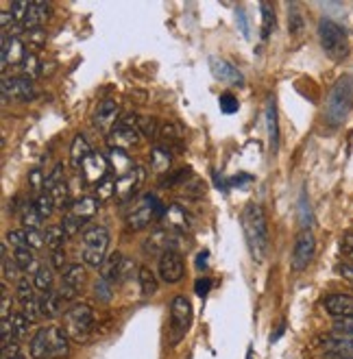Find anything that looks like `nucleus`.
Wrapping results in <instances>:
<instances>
[{
	"label": "nucleus",
	"mask_w": 353,
	"mask_h": 359,
	"mask_svg": "<svg viewBox=\"0 0 353 359\" xmlns=\"http://www.w3.org/2000/svg\"><path fill=\"white\" fill-rule=\"evenodd\" d=\"M33 202H35V207H38V211H40V215H42L44 220L51 218V215L55 213V205H53V198L49 196V191H44V194H40Z\"/></svg>",
	"instance_id": "nucleus-44"
},
{
	"label": "nucleus",
	"mask_w": 353,
	"mask_h": 359,
	"mask_svg": "<svg viewBox=\"0 0 353 359\" xmlns=\"http://www.w3.org/2000/svg\"><path fill=\"white\" fill-rule=\"evenodd\" d=\"M192 322V303L183 294H176L170 303V344L176 346L183 338Z\"/></svg>",
	"instance_id": "nucleus-8"
},
{
	"label": "nucleus",
	"mask_w": 353,
	"mask_h": 359,
	"mask_svg": "<svg viewBox=\"0 0 353 359\" xmlns=\"http://www.w3.org/2000/svg\"><path fill=\"white\" fill-rule=\"evenodd\" d=\"M18 70H20V77H25V79H35V77H40L42 75V66H40V59H38V55L35 53H27V57L22 59V64L18 66Z\"/></svg>",
	"instance_id": "nucleus-34"
},
{
	"label": "nucleus",
	"mask_w": 353,
	"mask_h": 359,
	"mask_svg": "<svg viewBox=\"0 0 353 359\" xmlns=\"http://www.w3.org/2000/svg\"><path fill=\"white\" fill-rule=\"evenodd\" d=\"M29 353L33 359H62L70 353V338L64 327L49 325L40 327L29 342Z\"/></svg>",
	"instance_id": "nucleus-2"
},
{
	"label": "nucleus",
	"mask_w": 353,
	"mask_h": 359,
	"mask_svg": "<svg viewBox=\"0 0 353 359\" xmlns=\"http://www.w3.org/2000/svg\"><path fill=\"white\" fill-rule=\"evenodd\" d=\"M170 163H172V155H170L168 148L155 146V148L151 150V170L153 172H157V174L166 172L168 168H170Z\"/></svg>",
	"instance_id": "nucleus-30"
},
{
	"label": "nucleus",
	"mask_w": 353,
	"mask_h": 359,
	"mask_svg": "<svg viewBox=\"0 0 353 359\" xmlns=\"http://www.w3.org/2000/svg\"><path fill=\"white\" fill-rule=\"evenodd\" d=\"M83 244H81V257L90 268H103L109 248V231L103 224H92L83 231Z\"/></svg>",
	"instance_id": "nucleus-6"
},
{
	"label": "nucleus",
	"mask_w": 353,
	"mask_h": 359,
	"mask_svg": "<svg viewBox=\"0 0 353 359\" xmlns=\"http://www.w3.org/2000/svg\"><path fill=\"white\" fill-rule=\"evenodd\" d=\"M266 127H268L270 150L277 152V146H279V124H277V107H275V101H268V105H266Z\"/></svg>",
	"instance_id": "nucleus-27"
},
{
	"label": "nucleus",
	"mask_w": 353,
	"mask_h": 359,
	"mask_svg": "<svg viewBox=\"0 0 353 359\" xmlns=\"http://www.w3.org/2000/svg\"><path fill=\"white\" fill-rule=\"evenodd\" d=\"M35 96V88H33V81L31 79H25V77H7L3 75V98L5 103L9 98L14 101H31Z\"/></svg>",
	"instance_id": "nucleus-15"
},
{
	"label": "nucleus",
	"mask_w": 353,
	"mask_h": 359,
	"mask_svg": "<svg viewBox=\"0 0 353 359\" xmlns=\"http://www.w3.org/2000/svg\"><path fill=\"white\" fill-rule=\"evenodd\" d=\"M18 272H20V268H18L16 259L9 257L7 246L3 244V281H5V283H7V281H20V279H18Z\"/></svg>",
	"instance_id": "nucleus-39"
},
{
	"label": "nucleus",
	"mask_w": 353,
	"mask_h": 359,
	"mask_svg": "<svg viewBox=\"0 0 353 359\" xmlns=\"http://www.w3.org/2000/svg\"><path fill=\"white\" fill-rule=\"evenodd\" d=\"M112 196H116V181H112V178H105L101 185H96V198L99 200H107Z\"/></svg>",
	"instance_id": "nucleus-49"
},
{
	"label": "nucleus",
	"mask_w": 353,
	"mask_h": 359,
	"mask_svg": "<svg viewBox=\"0 0 353 359\" xmlns=\"http://www.w3.org/2000/svg\"><path fill=\"white\" fill-rule=\"evenodd\" d=\"M133 270H135L133 261H131V259H122V263H120V272H118V283L127 281L129 277H131V272H133Z\"/></svg>",
	"instance_id": "nucleus-56"
},
{
	"label": "nucleus",
	"mask_w": 353,
	"mask_h": 359,
	"mask_svg": "<svg viewBox=\"0 0 353 359\" xmlns=\"http://www.w3.org/2000/svg\"><path fill=\"white\" fill-rule=\"evenodd\" d=\"M319 42L323 53L332 59V62H343L349 55V35L340 27L338 22L323 18L319 22Z\"/></svg>",
	"instance_id": "nucleus-5"
},
{
	"label": "nucleus",
	"mask_w": 353,
	"mask_h": 359,
	"mask_svg": "<svg viewBox=\"0 0 353 359\" xmlns=\"http://www.w3.org/2000/svg\"><path fill=\"white\" fill-rule=\"evenodd\" d=\"M142 139V133L138 129V116H127L120 122L114 127V131L107 135V142L112 148H129L135 146V144Z\"/></svg>",
	"instance_id": "nucleus-10"
},
{
	"label": "nucleus",
	"mask_w": 353,
	"mask_h": 359,
	"mask_svg": "<svg viewBox=\"0 0 353 359\" xmlns=\"http://www.w3.org/2000/svg\"><path fill=\"white\" fill-rule=\"evenodd\" d=\"M3 359H25V355L20 353L18 344H9V346H3Z\"/></svg>",
	"instance_id": "nucleus-58"
},
{
	"label": "nucleus",
	"mask_w": 353,
	"mask_h": 359,
	"mask_svg": "<svg viewBox=\"0 0 353 359\" xmlns=\"http://www.w3.org/2000/svg\"><path fill=\"white\" fill-rule=\"evenodd\" d=\"M144 178H146V170H144V168H140V165H135L131 172L118 176L116 178V198L118 200L133 198L138 194V189L142 187Z\"/></svg>",
	"instance_id": "nucleus-14"
},
{
	"label": "nucleus",
	"mask_w": 353,
	"mask_h": 359,
	"mask_svg": "<svg viewBox=\"0 0 353 359\" xmlns=\"http://www.w3.org/2000/svg\"><path fill=\"white\" fill-rule=\"evenodd\" d=\"M238 20H240L242 33H244V35H249V27H246V18H244V11H242V9L238 11Z\"/></svg>",
	"instance_id": "nucleus-63"
},
{
	"label": "nucleus",
	"mask_w": 353,
	"mask_h": 359,
	"mask_svg": "<svg viewBox=\"0 0 353 359\" xmlns=\"http://www.w3.org/2000/svg\"><path fill=\"white\" fill-rule=\"evenodd\" d=\"M181 242V235L174 233L170 229H164V226H159V229L151 231L148 237L144 239V255L148 257H161L166 255L168 250H176V246H179Z\"/></svg>",
	"instance_id": "nucleus-9"
},
{
	"label": "nucleus",
	"mask_w": 353,
	"mask_h": 359,
	"mask_svg": "<svg viewBox=\"0 0 353 359\" xmlns=\"http://www.w3.org/2000/svg\"><path fill=\"white\" fill-rule=\"evenodd\" d=\"M166 220H168V229L174 231V233H185V231H190V215H187V211L181 207V205H170L166 209Z\"/></svg>",
	"instance_id": "nucleus-23"
},
{
	"label": "nucleus",
	"mask_w": 353,
	"mask_h": 359,
	"mask_svg": "<svg viewBox=\"0 0 353 359\" xmlns=\"http://www.w3.org/2000/svg\"><path fill=\"white\" fill-rule=\"evenodd\" d=\"M66 231L62 224H51L46 226L44 231V239H46V246L51 248V253H55V250H64V244H66Z\"/></svg>",
	"instance_id": "nucleus-31"
},
{
	"label": "nucleus",
	"mask_w": 353,
	"mask_h": 359,
	"mask_svg": "<svg viewBox=\"0 0 353 359\" xmlns=\"http://www.w3.org/2000/svg\"><path fill=\"white\" fill-rule=\"evenodd\" d=\"M49 196L53 198L55 209H64V207L68 205V198H70V187H68V183L64 181V183H59V185L51 187V189H49Z\"/></svg>",
	"instance_id": "nucleus-40"
},
{
	"label": "nucleus",
	"mask_w": 353,
	"mask_h": 359,
	"mask_svg": "<svg viewBox=\"0 0 353 359\" xmlns=\"http://www.w3.org/2000/svg\"><path fill=\"white\" fill-rule=\"evenodd\" d=\"M118 116H120V107H118L116 101H112V98L101 101L96 105V109H94V116H92L94 129L109 135L114 131V127L118 124Z\"/></svg>",
	"instance_id": "nucleus-13"
},
{
	"label": "nucleus",
	"mask_w": 353,
	"mask_h": 359,
	"mask_svg": "<svg viewBox=\"0 0 353 359\" xmlns=\"http://www.w3.org/2000/svg\"><path fill=\"white\" fill-rule=\"evenodd\" d=\"M99 198L96 196H81V198H77L73 205H70V209H68V213H73V215H77V218H81V220H90L94 213H96V209H99Z\"/></svg>",
	"instance_id": "nucleus-24"
},
{
	"label": "nucleus",
	"mask_w": 353,
	"mask_h": 359,
	"mask_svg": "<svg viewBox=\"0 0 353 359\" xmlns=\"http://www.w3.org/2000/svg\"><path fill=\"white\" fill-rule=\"evenodd\" d=\"M16 259L20 272H38L40 263H38V257H35V250L31 248H14V255H11Z\"/></svg>",
	"instance_id": "nucleus-28"
},
{
	"label": "nucleus",
	"mask_w": 353,
	"mask_h": 359,
	"mask_svg": "<svg viewBox=\"0 0 353 359\" xmlns=\"http://www.w3.org/2000/svg\"><path fill=\"white\" fill-rule=\"evenodd\" d=\"M49 16H51V5L44 3V0H35L27 11V18H25V22H22V29H27V31L40 29L42 24L49 20Z\"/></svg>",
	"instance_id": "nucleus-22"
},
{
	"label": "nucleus",
	"mask_w": 353,
	"mask_h": 359,
	"mask_svg": "<svg viewBox=\"0 0 353 359\" xmlns=\"http://www.w3.org/2000/svg\"><path fill=\"white\" fill-rule=\"evenodd\" d=\"M351 107H353V77L345 75L336 81V85L327 96V105H325L327 124L332 127L345 124V120L351 114Z\"/></svg>",
	"instance_id": "nucleus-3"
},
{
	"label": "nucleus",
	"mask_w": 353,
	"mask_h": 359,
	"mask_svg": "<svg viewBox=\"0 0 353 359\" xmlns=\"http://www.w3.org/2000/svg\"><path fill=\"white\" fill-rule=\"evenodd\" d=\"M29 189L35 194V198H38L40 194H44V189H46V174H42L40 168H35V170L29 172Z\"/></svg>",
	"instance_id": "nucleus-41"
},
{
	"label": "nucleus",
	"mask_w": 353,
	"mask_h": 359,
	"mask_svg": "<svg viewBox=\"0 0 353 359\" xmlns=\"http://www.w3.org/2000/svg\"><path fill=\"white\" fill-rule=\"evenodd\" d=\"M20 218H22V226H25V229H35V231H40V229H42L44 218L40 215L38 207H35V202H29V205L22 207Z\"/></svg>",
	"instance_id": "nucleus-32"
},
{
	"label": "nucleus",
	"mask_w": 353,
	"mask_h": 359,
	"mask_svg": "<svg viewBox=\"0 0 353 359\" xmlns=\"http://www.w3.org/2000/svg\"><path fill=\"white\" fill-rule=\"evenodd\" d=\"M86 268L81 263H68V268L62 272V285H59V294L64 296V301H75L79 292L86 285Z\"/></svg>",
	"instance_id": "nucleus-12"
},
{
	"label": "nucleus",
	"mask_w": 353,
	"mask_h": 359,
	"mask_svg": "<svg viewBox=\"0 0 353 359\" xmlns=\"http://www.w3.org/2000/svg\"><path fill=\"white\" fill-rule=\"evenodd\" d=\"M196 268L198 270H205L207 268V253H201L196 257Z\"/></svg>",
	"instance_id": "nucleus-62"
},
{
	"label": "nucleus",
	"mask_w": 353,
	"mask_h": 359,
	"mask_svg": "<svg viewBox=\"0 0 353 359\" xmlns=\"http://www.w3.org/2000/svg\"><path fill=\"white\" fill-rule=\"evenodd\" d=\"M33 283H35V287H38V290H42V292L53 290L55 272H53V268L49 266V263H42V266L38 268V272L33 274Z\"/></svg>",
	"instance_id": "nucleus-33"
},
{
	"label": "nucleus",
	"mask_w": 353,
	"mask_h": 359,
	"mask_svg": "<svg viewBox=\"0 0 353 359\" xmlns=\"http://www.w3.org/2000/svg\"><path fill=\"white\" fill-rule=\"evenodd\" d=\"M325 359H347V357H338V355H329V353H325Z\"/></svg>",
	"instance_id": "nucleus-64"
},
{
	"label": "nucleus",
	"mask_w": 353,
	"mask_h": 359,
	"mask_svg": "<svg viewBox=\"0 0 353 359\" xmlns=\"http://www.w3.org/2000/svg\"><path fill=\"white\" fill-rule=\"evenodd\" d=\"M138 129L142 137H155L157 135V122L155 118H148V116H138Z\"/></svg>",
	"instance_id": "nucleus-45"
},
{
	"label": "nucleus",
	"mask_w": 353,
	"mask_h": 359,
	"mask_svg": "<svg viewBox=\"0 0 353 359\" xmlns=\"http://www.w3.org/2000/svg\"><path fill=\"white\" fill-rule=\"evenodd\" d=\"M209 285H211L209 279H198V283H196V294H198V296H205L207 290H209Z\"/></svg>",
	"instance_id": "nucleus-61"
},
{
	"label": "nucleus",
	"mask_w": 353,
	"mask_h": 359,
	"mask_svg": "<svg viewBox=\"0 0 353 359\" xmlns=\"http://www.w3.org/2000/svg\"><path fill=\"white\" fill-rule=\"evenodd\" d=\"M218 105H220V109L225 111V114H235V111H238V107H240L238 98H235V96H233V94H229V92L220 94Z\"/></svg>",
	"instance_id": "nucleus-48"
},
{
	"label": "nucleus",
	"mask_w": 353,
	"mask_h": 359,
	"mask_svg": "<svg viewBox=\"0 0 353 359\" xmlns=\"http://www.w3.org/2000/svg\"><path fill=\"white\" fill-rule=\"evenodd\" d=\"M340 253H343L349 261H353V233L345 235L343 244H340Z\"/></svg>",
	"instance_id": "nucleus-57"
},
{
	"label": "nucleus",
	"mask_w": 353,
	"mask_h": 359,
	"mask_svg": "<svg viewBox=\"0 0 353 359\" xmlns=\"http://www.w3.org/2000/svg\"><path fill=\"white\" fill-rule=\"evenodd\" d=\"M338 272H340V277H343V279H347L349 283H353V261L340 263V266H338Z\"/></svg>",
	"instance_id": "nucleus-60"
},
{
	"label": "nucleus",
	"mask_w": 353,
	"mask_h": 359,
	"mask_svg": "<svg viewBox=\"0 0 353 359\" xmlns=\"http://www.w3.org/2000/svg\"><path fill=\"white\" fill-rule=\"evenodd\" d=\"M164 211V205L157 200V196L153 194H144L140 196L135 202H131V207L127 209L125 213V220H127V226L133 231H142L146 229L148 224H153Z\"/></svg>",
	"instance_id": "nucleus-7"
},
{
	"label": "nucleus",
	"mask_w": 353,
	"mask_h": 359,
	"mask_svg": "<svg viewBox=\"0 0 353 359\" xmlns=\"http://www.w3.org/2000/svg\"><path fill=\"white\" fill-rule=\"evenodd\" d=\"M62 307H64V296L55 292V290H49V292H42L40 296V309H42V316L46 318H55L62 314Z\"/></svg>",
	"instance_id": "nucleus-25"
},
{
	"label": "nucleus",
	"mask_w": 353,
	"mask_h": 359,
	"mask_svg": "<svg viewBox=\"0 0 353 359\" xmlns=\"http://www.w3.org/2000/svg\"><path fill=\"white\" fill-rule=\"evenodd\" d=\"M64 172H66V168H64V163H57L55 168H53V172L46 176V189H51V187H55V185H59V183H64Z\"/></svg>",
	"instance_id": "nucleus-50"
},
{
	"label": "nucleus",
	"mask_w": 353,
	"mask_h": 359,
	"mask_svg": "<svg viewBox=\"0 0 353 359\" xmlns=\"http://www.w3.org/2000/svg\"><path fill=\"white\" fill-rule=\"evenodd\" d=\"M161 137L170 139V142H181L183 139V131L176 124H172V122H166V124H164V129H161Z\"/></svg>",
	"instance_id": "nucleus-52"
},
{
	"label": "nucleus",
	"mask_w": 353,
	"mask_h": 359,
	"mask_svg": "<svg viewBox=\"0 0 353 359\" xmlns=\"http://www.w3.org/2000/svg\"><path fill=\"white\" fill-rule=\"evenodd\" d=\"M51 268L53 270H66V253L64 250H55V253H51Z\"/></svg>",
	"instance_id": "nucleus-55"
},
{
	"label": "nucleus",
	"mask_w": 353,
	"mask_h": 359,
	"mask_svg": "<svg viewBox=\"0 0 353 359\" xmlns=\"http://www.w3.org/2000/svg\"><path fill=\"white\" fill-rule=\"evenodd\" d=\"M31 325H33V322L25 314H14V316H11V327H14V342L25 340L27 335H29Z\"/></svg>",
	"instance_id": "nucleus-37"
},
{
	"label": "nucleus",
	"mask_w": 353,
	"mask_h": 359,
	"mask_svg": "<svg viewBox=\"0 0 353 359\" xmlns=\"http://www.w3.org/2000/svg\"><path fill=\"white\" fill-rule=\"evenodd\" d=\"M25 44L31 46V48H42L46 44V31H42V29L27 31L25 33Z\"/></svg>",
	"instance_id": "nucleus-47"
},
{
	"label": "nucleus",
	"mask_w": 353,
	"mask_h": 359,
	"mask_svg": "<svg viewBox=\"0 0 353 359\" xmlns=\"http://www.w3.org/2000/svg\"><path fill=\"white\" fill-rule=\"evenodd\" d=\"M209 68L214 72V77L222 83H229V85H242V75L240 70L235 68L233 64H229L227 59L220 57H209Z\"/></svg>",
	"instance_id": "nucleus-21"
},
{
	"label": "nucleus",
	"mask_w": 353,
	"mask_h": 359,
	"mask_svg": "<svg viewBox=\"0 0 353 359\" xmlns=\"http://www.w3.org/2000/svg\"><path fill=\"white\" fill-rule=\"evenodd\" d=\"M183 272H185V266H183V257L176 253V250H168L166 255L159 257V277L161 281L166 283H179L183 279Z\"/></svg>",
	"instance_id": "nucleus-16"
},
{
	"label": "nucleus",
	"mask_w": 353,
	"mask_h": 359,
	"mask_svg": "<svg viewBox=\"0 0 353 359\" xmlns=\"http://www.w3.org/2000/svg\"><path fill=\"white\" fill-rule=\"evenodd\" d=\"M138 281H140V290L144 296H151L157 292V277L148 266H142L138 270Z\"/></svg>",
	"instance_id": "nucleus-35"
},
{
	"label": "nucleus",
	"mask_w": 353,
	"mask_h": 359,
	"mask_svg": "<svg viewBox=\"0 0 353 359\" xmlns=\"http://www.w3.org/2000/svg\"><path fill=\"white\" fill-rule=\"evenodd\" d=\"M62 226H64L66 235H68V237H73V235L81 233V229H83V226H86V220L77 218V215H73V213H66V215H64V220H62Z\"/></svg>",
	"instance_id": "nucleus-42"
},
{
	"label": "nucleus",
	"mask_w": 353,
	"mask_h": 359,
	"mask_svg": "<svg viewBox=\"0 0 353 359\" xmlns=\"http://www.w3.org/2000/svg\"><path fill=\"white\" fill-rule=\"evenodd\" d=\"M323 307L332 318H353V296L351 294H329L323 298Z\"/></svg>",
	"instance_id": "nucleus-18"
},
{
	"label": "nucleus",
	"mask_w": 353,
	"mask_h": 359,
	"mask_svg": "<svg viewBox=\"0 0 353 359\" xmlns=\"http://www.w3.org/2000/svg\"><path fill=\"white\" fill-rule=\"evenodd\" d=\"M260 9H262V38L268 40V38H270V33L275 31V24H277V20H275V11H273V7H270L268 3H262Z\"/></svg>",
	"instance_id": "nucleus-38"
},
{
	"label": "nucleus",
	"mask_w": 353,
	"mask_h": 359,
	"mask_svg": "<svg viewBox=\"0 0 353 359\" xmlns=\"http://www.w3.org/2000/svg\"><path fill=\"white\" fill-rule=\"evenodd\" d=\"M316 253V239L310 229H303L297 239H294V248H292V268L301 272L312 263Z\"/></svg>",
	"instance_id": "nucleus-11"
},
{
	"label": "nucleus",
	"mask_w": 353,
	"mask_h": 359,
	"mask_svg": "<svg viewBox=\"0 0 353 359\" xmlns=\"http://www.w3.org/2000/svg\"><path fill=\"white\" fill-rule=\"evenodd\" d=\"M7 242L11 244V248H29L27 242V229H16L7 233Z\"/></svg>",
	"instance_id": "nucleus-46"
},
{
	"label": "nucleus",
	"mask_w": 353,
	"mask_h": 359,
	"mask_svg": "<svg viewBox=\"0 0 353 359\" xmlns=\"http://www.w3.org/2000/svg\"><path fill=\"white\" fill-rule=\"evenodd\" d=\"M242 231L255 263H262L268 253V222L260 205H246L242 213Z\"/></svg>",
	"instance_id": "nucleus-1"
},
{
	"label": "nucleus",
	"mask_w": 353,
	"mask_h": 359,
	"mask_svg": "<svg viewBox=\"0 0 353 359\" xmlns=\"http://www.w3.org/2000/svg\"><path fill=\"white\" fill-rule=\"evenodd\" d=\"M114 283H109L107 279L99 277L96 279V285H94V294H96V298H101L103 303H109L112 296H114Z\"/></svg>",
	"instance_id": "nucleus-43"
},
{
	"label": "nucleus",
	"mask_w": 353,
	"mask_h": 359,
	"mask_svg": "<svg viewBox=\"0 0 353 359\" xmlns=\"http://www.w3.org/2000/svg\"><path fill=\"white\" fill-rule=\"evenodd\" d=\"M94 152L92 146L88 144V139L83 135H77L73 139V148H70V159H73V165L77 168V170H81L83 168V161L88 159V155Z\"/></svg>",
	"instance_id": "nucleus-29"
},
{
	"label": "nucleus",
	"mask_w": 353,
	"mask_h": 359,
	"mask_svg": "<svg viewBox=\"0 0 353 359\" xmlns=\"http://www.w3.org/2000/svg\"><path fill=\"white\" fill-rule=\"evenodd\" d=\"M107 161H109V168H112V170H114L118 176H122V174H127V172H131L133 168H135V165H133V159L129 157L127 150H122V148H112V150H109Z\"/></svg>",
	"instance_id": "nucleus-26"
},
{
	"label": "nucleus",
	"mask_w": 353,
	"mask_h": 359,
	"mask_svg": "<svg viewBox=\"0 0 353 359\" xmlns=\"http://www.w3.org/2000/svg\"><path fill=\"white\" fill-rule=\"evenodd\" d=\"M94 322H96V316L88 303H75L64 311V331L68 333L70 342H88L94 331Z\"/></svg>",
	"instance_id": "nucleus-4"
},
{
	"label": "nucleus",
	"mask_w": 353,
	"mask_h": 359,
	"mask_svg": "<svg viewBox=\"0 0 353 359\" xmlns=\"http://www.w3.org/2000/svg\"><path fill=\"white\" fill-rule=\"evenodd\" d=\"M25 57V40H20L18 35H3V70H7L9 66H20Z\"/></svg>",
	"instance_id": "nucleus-19"
},
{
	"label": "nucleus",
	"mask_w": 353,
	"mask_h": 359,
	"mask_svg": "<svg viewBox=\"0 0 353 359\" xmlns=\"http://www.w3.org/2000/svg\"><path fill=\"white\" fill-rule=\"evenodd\" d=\"M288 27H290V33H294V35H299L303 31V18H301L297 7H292V14L288 18Z\"/></svg>",
	"instance_id": "nucleus-53"
},
{
	"label": "nucleus",
	"mask_w": 353,
	"mask_h": 359,
	"mask_svg": "<svg viewBox=\"0 0 353 359\" xmlns=\"http://www.w3.org/2000/svg\"><path fill=\"white\" fill-rule=\"evenodd\" d=\"M35 283H33V279H29V277H20V281H18V298H20V303L25 305V303H31V301H38L40 296H35Z\"/></svg>",
	"instance_id": "nucleus-36"
},
{
	"label": "nucleus",
	"mask_w": 353,
	"mask_h": 359,
	"mask_svg": "<svg viewBox=\"0 0 353 359\" xmlns=\"http://www.w3.org/2000/svg\"><path fill=\"white\" fill-rule=\"evenodd\" d=\"M323 349L329 355H338V357L353 359V335L351 333H338V331H334L332 335L323 338Z\"/></svg>",
	"instance_id": "nucleus-20"
},
{
	"label": "nucleus",
	"mask_w": 353,
	"mask_h": 359,
	"mask_svg": "<svg viewBox=\"0 0 353 359\" xmlns=\"http://www.w3.org/2000/svg\"><path fill=\"white\" fill-rule=\"evenodd\" d=\"M190 176V170H176L172 176H168L166 181H164V185H168V187H172V185H176V183H181V181H185V178Z\"/></svg>",
	"instance_id": "nucleus-59"
},
{
	"label": "nucleus",
	"mask_w": 353,
	"mask_h": 359,
	"mask_svg": "<svg viewBox=\"0 0 353 359\" xmlns=\"http://www.w3.org/2000/svg\"><path fill=\"white\" fill-rule=\"evenodd\" d=\"M29 7H31V3H29V0H18V3H14V5H11V16L16 18V22H18V24H22V22H25Z\"/></svg>",
	"instance_id": "nucleus-51"
},
{
	"label": "nucleus",
	"mask_w": 353,
	"mask_h": 359,
	"mask_svg": "<svg viewBox=\"0 0 353 359\" xmlns=\"http://www.w3.org/2000/svg\"><path fill=\"white\" fill-rule=\"evenodd\" d=\"M7 318H11V294L3 285V296H0V320H7Z\"/></svg>",
	"instance_id": "nucleus-54"
},
{
	"label": "nucleus",
	"mask_w": 353,
	"mask_h": 359,
	"mask_svg": "<svg viewBox=\"0 0 353 359\" xmlns=\"http://www.w3.org/2000/svg\"><path fill=\"white\" fill-rule=\"evenodd\" d=\"M81 172H83L88 183L101 185L105 178H107V174H109V161H107V157H103L101 152H90L88 159L83 161Z\"/></svg>",
	"instance_id": "nucleus-17"
}]
</instances>
